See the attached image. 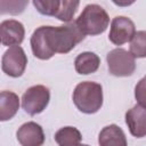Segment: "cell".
<instances>
[{
	"instance_id": "1",
	"label": "cell",
	"mask_w": 146,
	"mask_h": 146,
	"mask_svg": "<svg viewBox=\"0 0 146 146\" xmlns=\"http://www.w3.org/2000/svg\"><path fill=\"white\" fill-rule=\"evenodd\" d=\"M75 21L60 26H40L31 36L33 55L39 59H49L55 54H67L84 39Z\"/></svg>"
},
{
	"instance_id": "2",
	"label": "cell",
	"mask_w": 146,
	"mask_h": 146,
	"mask_svg": "<svg viewBox=\"0 0 146 146\" xmlns=\"http://www.w3.org/2000/svg\"><path fill=\"white\" fill-rule=\"evenodd\" d=\"M73 103L76 108L86 114L98 112L103 105V88L94 81L80 82L73 91Z\"/></svg>"
},
{
	"instance_id": "3",
	"label": "cell",
	"mask_w": 146,
	"mask_h": 146,
	"mask_svg": "<svg viewBox=\"0 0 146 146\" xmlns=\"http://www.w3.org/2000/svg\"><path fill=\"white\" fill-rule=\"evenodd\" d=\"M75 23L84 35H98L107 29L110 16L102 6L91 3L84 7Z\"/></svg>"
},
{
	"instance_id": "4",
	"label": "cell",
	"mask_w": 146,
	"mask_h": 146,
	"mask_svg": "<svg viewBox=\"0 0 146 146\" xmlns=\"http://www.w3.org/2000/svg\"><path fill=\"white\" fill-rule=\"evenodd\" d=\"M108 72L114 76H130L136 70L135 57L123 48L111 50L107 56Z\"/></svg>"
},
{
	"instance_id": "5",
	"label": "cell",
	"mask_w": 146,
	"mask_h": 146,
	"mask_svg": "<svg viewBox=\"0 0 146 146\" xmlns=\"http://www.w3.org/2000/svg\"><path fill=\"white\" fill-rule=\"evenodd\" d=\"M50 100V91L46 86L30 87L22 97V107L30 115H36L46 110Z\"/></svg>"
},
{
	"instance_id": "6",
	"label": "cell",
	"mask_w": 146,
	"mask_h": 146,
	"mask_svg": "<svg viewBox=\"0 0 146 146\" xmlns=\"http://www.w3.org/2000/svg\"><path fill=\"white\" fill-rule=\"evenodd\" d=\"M27 65V57L22 47H10L5 51L1 59V68L3 73L11 78L21 76Z\"/></svg>"
},
{
	"instance_id": "7",
	"label": "cell",
	"mask_w": 146,
	"mask_h": 146,
	"mask_svg": "<svg viewBox=\"0 0 146 146\" xmlns=\"http://www.w3.org/2000/svg\"><path fill=\"white\" fill-rule=\"evenodd\" d=\"M136 34L135 23L125 16H116L112 19L108 39L115 46H122L132 40Z\"/></svg>"
},
{
	"instance_id": "8",
	"label": "cell",
	"mask_w": 146,
	"mask_h": 146,
	"mask_svg": "<svg viewBox=\"0 0 146 146\" xmlns=\"http://www.w3.org/2000/svg\"><path fill=\"white\" fill-rule=\"evenodd\" d=\"M1 43L7 47L19 46L25 35L24 25L16 19H6L0 24Z\"/></svg>"
},
{
	"instance_id": "9",
	"label": "cell",
	"mask_w": 146,
	"mask_h": 146,
	"mask_svg": "<svg viewBox=\"0 0 146 146\" xmlns=\"http://www.w3.org/2000/svg\"><path fill=\"white\" fill-rule=\"evenodd\" d=\"M16 137L22 146H42L44 143L43 129L33 121L22 124L16 132Z\"/></svg>"
},
{
	"instance_id": "10",
	"label": "cell",
	"mask_w": 146,
	"mask_h": 146,
	"mask_svg": "<svg viewBox=\"0 0 146 146\" xmlns=\"http://www.w3.org/2000/svg\"><path fill=\"white\" fill-rule=\"evenodd\" d=\"M125 123L133 137L143 138L146 136V108L135 105L125 113Z\"/></svg>"
},
{
	"instance_id": "11",
	"label": "cell",
	"mask_w": 146,
	"mask_h": 146,
	"mask_svg": "<svg viewBox=\"0 0 146 146\" xmlns=\"http://www.w3.org/2000/svg\"><path fill=\"white\" fill-rule=\"evenodd\" d=\"M99 146H128L123 130L116 124L104 127L98 135Z\"/></svg>"
},
{
	"instance_id": "12",
	"label": "cell",
	"mask_w": 146,
	"mask_h": 146,
	"mask_svg": "<svg viewBox=\"0 0 146 146\" xmlns=\"http://www.w3.org/2000/svg\"><path fill=\"white\" fill-rule=\"evenodd\" d=\"M19 108V98L13 91L3 90L0 94V121L13 119Z\"/></svg>"
},
{
	"instance_id": "13",
	"label": "cell",
	"mask_w": 146,
	"mask_h": 146,
	"mask_svg": "<svg viewBox=\"0 0 146 146\" xmlns=\"http://www.w3.org/2000/svg\"><path fill=\"white\" fill-rule=\"evenodd\" d=\"M99 64H100V58L98 57V55L91 51H84L79 54L74 60L75 71L82 75L95 73L98 70Z\"/></svg>"
},
{
	"instance_id": "14",
	"label": "cell",
	"mask_w": 146,
	"mask_h": 146,
	"mask_svg": "<svg viewBox=\"0 0 146 146\" xmlns=\"http://www.w3.org/2000/svg\"><path fill=\"white\" fill-rule=\"evenodd\" d=\"M55 141L59 146H75L82 140L81 132L74 127L60 128L55 133Z\"/></svg>"
},
{
	"instance_id": "15",
	"label": "cell",
	"mask_w": 146,
	"mask_h": 146,
	"mask_svg": "<svg viewBox=\"0 0 146 146\" xmlns=\"http://www.w3.org/2000/svg\"><path fill=\"white\" fill-rule=\"evenodd\" d=\"M130 54L136 58L146 57V31H138L130 41Z\"/></svg>"
},
{
	"instance_id": "16",
	"label": "cell",
	"mask_w": 146,
	"mask_h": 146,
	"mask_svg": "<svg viewBox=\"0 0 146 146\" xmlns=\"http://www.w3.org/2000/svg\"><path fill=\"white\" fill-rule=\"evenodd\" d=\"M79 5H80L79 1H70V0L60 1V7H59V10L56 15V18H58L62 22L70 23L73 19L74 14L76 13Z\"/></svg>"
},
{
	"instance_id": "17",
	"label": "cell",
	"mask_w": 146,
	"mask_h": 146,
	"mask_svg": "<svg viewBox=\"0 0 146 146\" xmlns=\"http://www.w3.org/2000/svg\"><path fill=\"white\" fill-rule=\"evenodd\" d=\"M33 6L36 8V10L46 16H54L56 17L59 7L60 1L58 0H34Z\"/></svg>"
},
{
	"instance_id": "18",
	"label": "cell",
	"mask_w": 146,
	"mask_h": 146,
	"mask_svg": "<svg viewBox=\"0 0 146 146\" xmlns=\"http://www.w3.org/2000/svg\"><path fill=\"white\" fill-rule=\"evenodd\" d=\"M135 98L141 107L146 108V75L141 78L135 87Z\"/></svg>"
},
{
	"instance_id": "19",
	"label": "cell",
	"mask_w": 146,
	"mask_h": 146,
	"mask_svg": "<svg viewBox=\"0 0 146 146\" xmlns=\"http://www.w3.org/2000/svg\"><path fill=\"white\" fill-rule=\"evenodd\" d=\"M75 146H89V145H86V144H78V145H75Z\"/></svg>"
}]
</instances>
